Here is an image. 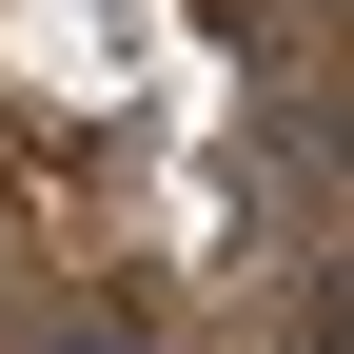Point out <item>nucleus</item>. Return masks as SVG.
<instances>
[{"label": "nucleus", "instance_id": "1", "mask_svg": "<svg viewBox=\"0 0 354 354\" xmlns=\"http://www.w3.org/2000/svg\"><path fill=\"white\" fill-rule=\"evenodd\" d=\"M39 354H158V335H118V315H79V335H39Z\"/></svg>", "mask_w": 354, "mask_h": 354}, {"label": "nucleus", "instance_id": "2", "mask_svg": "<svg viewBox=\"0 0 354 354\" xmlns=\"http://www.w3.org/2000/svg\"><path fill=\"white\" fill-rule=\"evenodd\" d=\"M256 20H295V0H216V39H256Z\"/></svg>", "mask_w": 354, "mask_h": 354}]
</instances>
